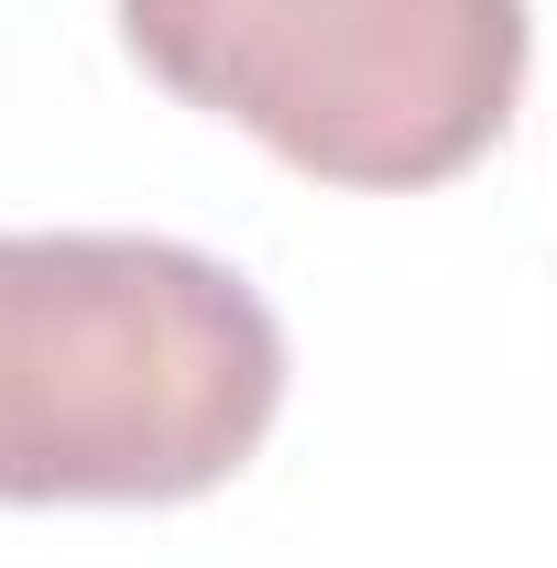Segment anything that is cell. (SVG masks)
Instances as JSON below:
<instances>
[{
	"instance_id": "obj_1",
	"label": "cell",
	"mask_w": 557,
	"mask_h": 568,
	"mask_svg": "<svg viewBox=\"0 0 557 568\" xmlns=\"http://www.w3.org/2000/svg\"><path fill=\"white\" fill-rule=\"evenodd\" d=\"M284 416V328L198 241L0 230V503H198Z\"/></svg>"
},
{
	"instance_id": "obj_2",
	"label": "cell",
	"mask_w": 557,
	"mask_h": 568,
	"mask_svg": "<svg viewBox=\"0 0 557 568\" xmlns=\"http://www.w3.org/2000/svg\"><path fill=\"white\" fill-rule=\"evenodd\" d=\"M121 44L186 110L361 197L482 164L536 67L525 0H121Z\"/></svg>"
}]
</instances>
